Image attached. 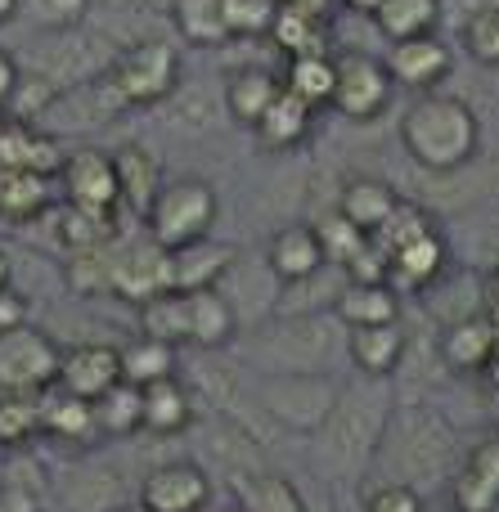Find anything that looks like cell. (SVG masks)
Segmentation results:
<instances>
[{
  "mask_svg": "<svg viewBox=\"0 0 499 512\" xmlns=\"http://www.w3.org/2000/svg\"><path fill=\"white\" fill-rule=\"evenodd\" d=\"M392 423V396H387L383 378H360L356 387L338 391L324 414V423L315 427V454L333 477L351 481L374 463L383 432Z\"/></svg>",
  "mask_w": 499,
  "mask_h": 512,
  "instance_id": "cell-1",
  "label": "cell"
},
{
  "mask_svg": "<svg viewBox=\"0 0 499 512\" xmlns=\"http://www.w3.org/2000/svg\"><path fill=\"white\" fill-rule=\"evenodd\" d=\"M401 144L428 176H455L482 149V122L459 95H423L401 117Z\"/></svg>",
  "mask_w": 499,
  "mask_h": 512,
  "instance_id": "cell-2",
  "label": "cell"
},
{
  "mask_svg": "<svg viewBox=\"0 0 499 512\" xmlns=\"http://www.w3.org/2000/svg\"><path fill=\"white\" fill-rule=\"evenodd\" d=\"M378 450L387 454L383 468L392 472L396 486L419 490L423 481L446 472L450 432L441 427L437 414H428V409H392V423H387Z\"/></svg>",
  "mask_w": 499,
  "mask_h": 512,
  "instance_id": "cell-3",
  "label": "cell"
},
{
  "mask_svg": "<svg viewBox=\"0 0 499 512\" xmlns=\"http://www.w3.org/2000/svg\"><path fill=\"white\" fill-rule=\"evenodd\" d=\"M221 216V198H216V185L198 176L171 180V185L158 189L153 207L144 212V225H149V243L162 252H176L194 239H207Z\"/></svg>",
  "mask_w": 499,
  "mask_h": 512,
  "instance_id": "cell-4",
  "label": "cell"
},
{
  "mask_svg": "<svg viewBox=\"0 0 499 512\" xmlns=\"http://www.w3.org/2000/svg\"><path fill=\"white\" fill-rule=\"evenodd\" d=\"M104 77L126 108L167 104L180 86V54L176 45L158 41V36H144V41H131L113 54Z\"/></svg>",
  "mask_w": 499,
  "mask_h": 512,
  "instance_id": "cell-5",
  "label": "cell"
},
{
  "mask_svg": "<svg viewBox=\"0 0 499 512\" xmlns=\"http://www.w3.org/2000/svg\"><path fill=\"white\" fill-rule=\"evenodd\" d=\"M59 342L23 324L0 333V396H45L59 373Z\"/></svg>",
  "mask_w": 499,
  "mask_h": 512,
  "instance_id": "cell-6",
  "label": "cell"
},
{
  "mask_svg": "<svg viewBox=\"0 0 499 512\" xmlns=\"http://www.w3.org/2000/svg\"><path fill=\"white\" fill-rule=\"evenodd\" d=\"M392 77H387L383 59L365 50L333 54V99L329 108L342 113L347 122H374L392 104Z\"/></svg>",
  "mask_w": 499,
  "mask_h": 512,
  "instance_id": "cell-7",
  "label": "cell"
},
{
  "mask_svg": "<svg viewBox=\"0 0 499 512\" xmlns=\"http://www.w3.org/2000/svg\"><path fill=\"white\" fill-rule=\"evenodd\" d=\"M333 382L324 373H279V378L261 382V405L266 414H275L279 423L302 427V432H315L324 423L333 405Z\"/></svg>",
  "mask_w": 499,
  "mask_h": 512,
  "instance_id": "cell-8",
  "label": "cell"
},
{
  "mask_svg": "<svg viewBox=\"0 0 499 512\" xmlns=\"http://www.w3.org/2000/svg\"><path fill=\"white\" fill-rule=\"evenodd\" d=\"M59 194L77 212L117 216V176H113V153L104 149H77L59 162Z\"/></svg>",
  "mask_w": 499,
  "mask_h": 512,
  "instance_id": "cell-9",
  "label": "cell"
},
{
  "mask_svg": "<svg viewBox=\"0 0 499 512\" xmlns=\"http://www.w3.org/2000/svg\"><path fill=\"white\" fill-rule=\"evenodd\" d=\"M207 495H212L207 472L194 459H171L140 481V499L135 504H144L149 512H203Z\"/></svg>",
  "mask_w": 499,
  "mask_h": 512,
  "instance_id": "cell-10",
  "label": "cell"
},
{
  "mask_svg": "<svg viewBox=\"0 0 499 512\" xmlns=\"http://www.w3.org/2000/svg\"><path fill=\"white\" fill-rule=\"evenodd\" d=\"M383 68L392 77V86L405 90H437L441 81L450 77L455 59H450V45L432 36H410V41H396L392 50L383 54Z\"/></svg>",
  "mask_w": 499,
  "mask_h": 512,
  "instance_id": "cell-11",
  "label": "cell"
},
{
  "mask_svg": "<svg viewBox=\"0 0 499 512\" xmlns=\"http://www.w3.org/2000/svg\"><path fill=\"white\" fill-rule=\"evenodd\" d=\"M122 382V369H117V346L108 342H86L72 346V351L59 355V373H54V391L63 396H77L95 405L108 387Z\"/></svg>",
  "mask_w": 499,
  "mask_h": 512,
  "instance_id": "cell-12",
  "label": "cell"
},
{
  "mask_svg": "<svg viewBox=\"0 0 499 512\" xmlns=\"http://www.w3.org/2000/svg\"><path fill=\"white\" fill-rule=\"evenodd\" d=\"M234 243L221 239H194L185 248L167 252V283L171 292H203V288H221L225 274L234 265Z\"/></svg>",
  "mask_w": 499,
  "mask_h": 512,
  "instance_id": "cell-13",
  "label": "cell"
},
{
  "mask_svg": "<svg viewBox=\"0 0 499 512\" xmlns=\"http://www.w3.org/2000/svg\"><path fill=\"white\" fill-rule=\"evenodd\" d=\"M450 499L459 512H499V436H486L464 454Z\"/></svg>",
  "mask_w": 499,
  "mask_h": 512,
  "instance_id": "cell-14",
  "label": "cell"
},
{
  "mask_svg": "<svg viewBox=\"0 0 499 512\" xmlns=\"http://www.w3.org/2000/svg\"><path fill=\"white\" fill-rule=\"evenodd\" d=\"M347 351H351V364L360 369V378L387 382L405 364L410 337H405L401 319L396 324H374V328H347Z\"/></svg>",
  "mask_w": 499,
  "mask_h": 512,
  "instance_id": "cell-15",
  "label": "cell"
},
{
  "mask_svg": "<svg viewBox=\"0 0 499 512\" xmlns=\"http://www.w3.org/2000/svg\"><path fill=\"white\" fill-rule=\"evenodd\" d=\"M59 198L50 171H32V167H0V216L14 225H27L36 216H45Z\"/></svg>",
  "mask_w": 499,
  "mask_h": 512,
  "instance_id": "cell-16",
  "label": "cell"
},
{
  "mask_svg": "<svg viewBox=\"0 0 499 512\" xmlns=\"http://www.w3.org/2000/svg\"><path fill=\"white\" fill-rule=\"evenodd\" d=\"M499 346V328L486 315H464L441 333V364L450 373H482Z\"/></svg>",
  "mask_w": 499,
  "mask_h": 512,
  "instance_id": "cell-17",
  "label": "cell"
},
{
  "mask_svg": "<svg viewBox=\"0 0 499 512\" xmlns=\"http://www.w3.org/2000/svg\"><path fill=\"white\" fill-rule=\"evenodd\" d=\"M266 270L275 274V283H284V288L320 274L324 252H320V239H315L311 225H284V230H275V239H270V248H266Z\"/></svg>",
  "mask_w": 499,
  "mask_h": 512,
  "instance_id": "cell-18",
  "label": "cell"
},
{
  "mask_svg": "<svg viewBox=\"0 0 499 512\" xmlns=\"http://www.w3.org/2000/svg\"><path fill=\"white\" fill-rule=\"evenodd\" d=\"M108 288L117 297L131 301H149L158 292H171L167 283V252L153 248V243H140V248H126L113 256V274H108Z\"/></svg>",
  "mask_w": 499,
  "mask_h": 512,
  "instance_id": "cell-19",
  "label": "cell"
},
{
  "mask_svg": "<svg viewBox=\"0 0 499 512\" xmlns=\"http://www.w3.org/2000/svg\"><path fill=\"white\" fill-rule=\"evenodd\" d=\"M185 319H189V346H198V351H221L239 333V315H234L230 297L221 288L185 292Z\"/></svg>",
  "mask_w": 499,
  "mask_h": 512,
  "instance_id": "cell-20",
  "label": "cell"
},
{
  "mask_svg": "<svg viewBox=\"0 0 499 512\" xmlns=\"http://www.w3.org/2000/svg\"><path fill=\"white\" fill-rule=\"evenodd\" d=\"M279 90H284V81H279L270 68L243 63V68H234L230 77H225L221 104H225V113H230L239 126H257V117L266 113L270 104H275Z\"/></svg>",
  "mask_w": 499,
  "mask_h": 512,
  "instance_id": "cell-21",
  "label": "cell"
},
{
  "mask_svg": "<svg viewBox=\"0 0 499 512\" xmlns=\"http://www.w3.org/2000/svg\"><path fill=\"white\" fill-rule=\"evenodd\" d=\"M333 315L347 328H374V324H396L401 319V297L392 283H356L347 279L342 292L333 297Z\"/></svg>",
  "mask_w": 499,
  "mask_h": 512,
  "instance_id": "cell-22",
  "label": "cell"
},
{
  "mask_svg": "<svg viewBox=\"0 0 499 512\" xmlns=\"http://www.w3.org/2000/svg\"><path fill=\"white\" fill-rule=\"evenodd\" d=\"M266 36L288 54V59H306V54H329L333 23H329V14H315V9L279 5V14H275V23H270Z\"/></svg>",
  "mask_w": 499,
  "mask_h": 512,
  "instance_id": "cell-23",
  "label": "cell"
},
{
  "mask_svg": "<svg viewBox=\"0 0 499 512\" xmlns=\"http://www.w3.org/2000/svg\"><path fill=\"white\" fill-rule=\"evenodd\" d=\"M396 203H401V194H396L392 180L383 176H356L342 185L338 194V216H347L351 225H356L360 234H374L378 225L387 221V216L396 212Z\"/></svg>",
  "mask_w": 499,
  "mask_h": 512,
  "instance_id": "cell-24",
  "label": "cell"
},
{
  "mask_svg": "<svg viewBox=\"0 0 499 512\" xmlns=\"http://www.w3.org/2000/svg\"><path fill=\"white\" fill-rule=\"evenodd\" d=\"M140 423L144 432L153 436H176L194 423V396L180 378L153 382V387H140Z\"/></svg>",
  "mask_w": 499,
  "mask_h": 512,
  "instance_id": "cell-25",
  "label": "cell"
},
{
  "mask_svg": "<svg viewBox=\"0 0 499 512\" xmlns=\"http://www.w3.org/2000/svg\"><path fill=\"white\" fill-rule=\"evenodd\" d=\"M113 176H117V207H131L135 216H144L158 198V162L140 144H122L113 153Z\"/></svg>",
  "mask_w": 499,
  "mask_h": 512,
  "instance_id": "cell-26",
  "label": "cell"
},
{
  "mask_svg": "<svg viewBox=\"0 0 499 512\" xmlns=\"http://www.w3.org/2000/svg\"><path fill=\"white\" fill-rule=\"evenodd\" d=\"M315 126V113L302 104V99H293L288 90H279V99L266 108V113L257 117V126H252V135H257V144L266 153H284V149H297V144L311 135Z\"/></svg>",
  "mask_w": 499,
  "mask_h": 512,
  "instance_id": "cell-27",
  "label": "cell"
},
{
  "mask_svg": "<svg viewBox=\"0 0 499 512\" xmlns=\"http://www.w3.org/2000/svg\"><path fill=\"white\" fill-rule=\"evenodd\" d=\"M441 14H446V0H378L369 18L387 36V45H396L410 36H432L441 27Z\"/></svg>",
  "mask_w": 499,
  "mask_h": 512,
  "instance_id": "cell-28",
  "label": "cell"
},
{
  "mask_svg": "<svg viewBox=\"0 0 499 512\" xmlns=\"http://www.w3.org/2000/svg\"><path fill=\"white\" fill-rule=\"evenodd\" d=\"M41 432L54 436V441H68V445H90L99 436L95 423V405L77 396H63V391H45L41 396Z\"/></svg>",
  "mask_w": 499,
  "mask_h": 512,
  "instance_id": "cell-29",
  "label": "cell"
},
{
  "mask_svg": "<svg viewBox=\"0 0 499 512\" xmlns=\"http://www.w3.org/2000/svg\"><path fill=\"white\" fill-rule=\"evenodd\" d=\"M117 369H122V382H131V387H153V382L180 378V351L149 342V337H135V342L117 346Z\"/></svg>",
  "mask_w": 499,
  "mask_h": 512,
  "instance_id": "cell-30",
  "label": "cell"
},
{
  "mask_svg": "<svg viewBox=\"0 0 499 512\" xmlns=\"http://www.w3.org/2000/svg\"><path fill=\"white\" fill-rule=\"evenodd\" d=\"M167 14H171V27L189 45H198V50H216V45L230 41V32H225V0H171Z\"/></svg>",
  "mask_w": 499,
  "mask_h": 512,
  "instance_id": "cell-31",
  "label": "cell"
},
{
  "mask_svg": "<svg viewBox=\"0 0 499 512\" xmlns=\"http://www.w3.org/2000/svg\"><path fill=\"white\" fill-rule=\"evenodd\" d=\"M441 270H446V239H441V230H432V234H423V239H414L410 248L396 252L387 274H396L401 288L423 292L441 279Z\"/></svg>",
  "mask_w": 499,
  "mask_h": 512,
  "instance_id": "cell-32",
  "label": "cell"
},
{
  "mask_svg": "<svg viewBox=\"0 0 499 512\" xmlns=\"http://www.w3.org/2000/svg\"><path fill=\"white\" fill-rule=\"evenodd\" d=\"M234 508L239 512H306L297 486L288 477H275V472L234 477Z\"/></svg>",
  "mask_w": 499,
  "mask_h": 512,
  "instance_id": "cell-33",
  "label": "cell"
},
{
  "mask_svg": "<svg viewBox=\"0 0 499 512\" xmlns=\"http://www.w3.org/2000/svg\"><path fill=\"white\" fill-rule=\"evenodd\" d=\"M279 81H284V90L293 99H302L311 113H320V108H329V99H333V54L288 59V72Z\"/></svg>",
  "mask_w": 499,
  "mask_h": 512,
  "instance_id": "cell-34",
  "label": "cell"
},
{
  "mask_svg": "<svg viewBox=\"0 0 499 512\" xmlns=\"http://www.w3.org/2000/svg\"><path fill=\"white\" fill-rule=\"evenodd\" d=\"M140 333L162 346H185L189 342L185 292H158V297L140 301Z\"/></svg>",
  "mask_w": 499,
  "mask_h": 512,
  "instance_id": "cell-35",
  "label": "cell"
},
{
  "mask_svg": "<svg viewBox=\"0 0 499 512\" xmlns=\"http://www.w3.org/2000/svg\"><path fill=\"white\" fill-rule=\"evenodd\" d=\"M432 230H437V216H432L423 203H405V198H401V203H396V212L387 216V221L378 225L369 239H374L378 248L387 252V261H392L401 248H410L414 239H423V234H432Z\"/></svg>",
  "mask_w": 499,
  "mask_h": 512,
  "instance_id": "cell-36",
  "label": "cell"
},
{
  "mask_svg": "<svg viewBox=\"0 0 499 512\" xmlns=\"http://www.w3.org/2000/svg\"><path fill=\"white\" fill-rule=\"evenodd\" d=\"M95 423H99V432L104 436L144 432V423H140V387H131V382L108 387L104 396L95 400Z\"/></svg>",
  "mask_w": 499,
  "mask_h": 512,
  "instance_id": "cell-37",
  "label": "cell"
},
{
  "mask_svg": "<svg viewBox=\"0 0 499 512\" xmlns=\"http://www.w3.org/2000/svg\"><path fill=\"white\" fill-rule=\"evenodd\" d=\"M459 41L486 68H499V0H486L473 14H464V27H459Z\"/></svg>",
  "mask_w": 499,
  "mask_h": 512,
  "instance_id": "cell-38",
  "label": "cell"
},
{
  "mask_svg": "<svg viewBox=\"0 0 499 512\" xmlns=\"http://www.w3.org/2000/svg\"><path fill=\"white\" fill-rule=\"evenodd\" d=\"M315 239H320V252H324V265H338V270H347L351 261L360 256V248L369 243V234H360L356 225L347 221V216L329 212L320 225H311Z\"/></svg>",
  "mask_w": 499,
  "mask_h": 512,
  "instance_id": "cell-39",
  "label": "cell"
},
{
  "mask_svg": "<svg viewBox=\"0 0 499 512\" xmlns=\"http://www.w3.org/2000/svg\"><path fill=\"white\" fill-rule=\"evenodd\" d=\"M41 432V396H0V450H18Z\"/></svg>",
  "mask_w": 499,
  "mask_h": 512,
  "instance_id": "cell-40",
  "label": "cell"
},
{
  "mask_svg": "<svg viewBox=\"0 0 499 512\" xmlns=\"http://www.w3.org/2000/svg\"><path fill=\"white\" fill-rule=\"evenodd\" d=\"M90 0H18V18H27L41 32H63V27L86 23Z\"/></svg>",
  "mask_w": 499,
  "mask_h": 512,
  "instance_id": "cell-41",
  "label": "cell"
},
{
  "mask_svg": "<svg viewBox=\"0 0 499 512\" xmlns=\"http://www.w3.org/2000/svg\"><path fill=\"white\" fill-rule=\"evenodd\" d=\"M279 14V0H225V32L234 36H266Z\"/></svg>",
  "mask_w": 499,
  "mask_h": 512,
  "instance_id": "cell-42",
  "label": "cell"
},
{
  "mask_svg": "<svg viewBox=\"0 0 499 512\" xmlns=\"http://www.w3.org/2000/svg\"><path fill=\"white\" fill-rule=\"evenodd\" d=\"M365 512H423V495L410 486H396V481H383L369 490Z\"/></svg>",
  "mask_w": 499,
  "mask_h": 512,
  "instance_id": "cell-43",
  "label": "cell"
},
{
  "mask_svg": "<svg viewBox=\"0 0 499 512\" xmlns=\"http://www.w3.org/2000/svg\"><path fill=\"white\" fill-rule=\"evenodd\" d=\"M23 324H27V297L14 288V283H5V288H0V333L23 328Z\"/></svg>",
  "mask_w": 499,
  "mask_h": 512,
  "instance_id": "cell-44",
  "label": "cell"
},
{
  "mask_svg": "<svg viewBox=\"0 0 499 512\" xmlns=\"http://www.w3.org/2000/svg\"><path fill=\"white\" fill-rule=\"evenodd\" d=\"M18 77H23V68H18V59L5 50V45H0V113H9V104H14Z\"/></svg>",
  "mask_w": 499,
  "mask_h": 512,
  "instance_id": "cell-45",
  "label": "cell"
},
{
  "mask_svg": "<svg viewBox=\"0 0 499 512\" xmlns=\"http://www.w3.org/2000/svg\"><path fill=\"white\" fill-rule=\"evenodd\" d=\"M0 512H41V504L23 486H0Z\"/></svg>",
  "mask_w": 499,
  "mask_h": 512,
  "instance_id": "cell-46",
  "label": "cell"
},
{
  "mask_svg": "<svg viewBox=\"0 0 499 512\" xmlns=\"http://www.w3.org/2000/svg\"><path fill=\"white\" fill-rule=\"evenodd\" d=\"M482 315L491 319V324L499 328V261L491 270V279H486V297H482Z\"/></svg>",
  "mask_w": 499,
  "mask_h": 512,
  "instance_id": "cell-47",
  "label": "cell"
},
{
  "mask_svg": "<svg viewBox=\"0 0 499 512\" xmlns=\"http://www.w3.org/2000/svg\"><path fill=\"white\" fill-rule=\"evenodd\" d=\"M279 5H302V9H315V14H329L333 0H279Z\"/></svg>",
  "mask_w": 499,
  "mask_h": 512,
  "instance_id": "cell-48",
  "label": "cell"
},
{
  "mask_svg": "<svg viewBox=\"0 0 499 512\" xmlns=\"http://www.w3.org/2000/svg\"><path fill=\"white\" fill-rule=\"evenodd\" d=\"M338 5H347L351 14H374V9H378V0H338Z\"/></svg>",
  "mask_w": 499,
  "mask_h": 512,
  "instance_id": "cell-49",
  "label": "cell"
},
{
  "mask_svg": "<svg viewBox=\"0 0 499 512\" xmlns=\"http://www.w3.org/2000/svg\"><path fill=\"white\" fill-rule=\"evenodd\" d=\"M18 18V0H0V27H9Z\"/></svg>",
  "mask_w": 499,
  "mask_h": 512,
  "instance_id": "cell-50",
  "label": "cell"
},
{
  "mask_svg": "<svg viewBox=\"0 0 499 512\" xmlns=\"http://www.w3.org/2000/svg\"><path fill=\"white\" fill-rule=\"evenodd\" d=\"M9 283V256H5V248H0V288Z\"/></svg>",
  "mask_w": 499,
  "mask_h": 512,
  "instance_id": "cell-51",
  "label": "cell"
},
{
  "mask_svg": "<svg viewBox=\"0 0 499 512\" xmlns=\"http://www.w3.org/2000/svg\"><path fill=\"white\" fill-rule=\"evenodd\" d=\"M113 512H149L144 504H122V508H113Z\"/></svg>",
  "mask_w": 499,
  "mask_h": 512,
  "instance_id": "cell-52",
  "label": "cell"
},
{
  "mask_svg": "<svg viewBox=\"0 0 499 512\" xmlns=\"http://www.w3.org/2000/svg\"><path fill=\"white\" fill-rule=\"evenodd\" d=\"M216 512H239V508H216Z\"/></svg>",
  "mask_w": 499,
  "mask_h": 512,
  "instance_id": "cell-53",
  "label": "cell"
}]
</instances>
